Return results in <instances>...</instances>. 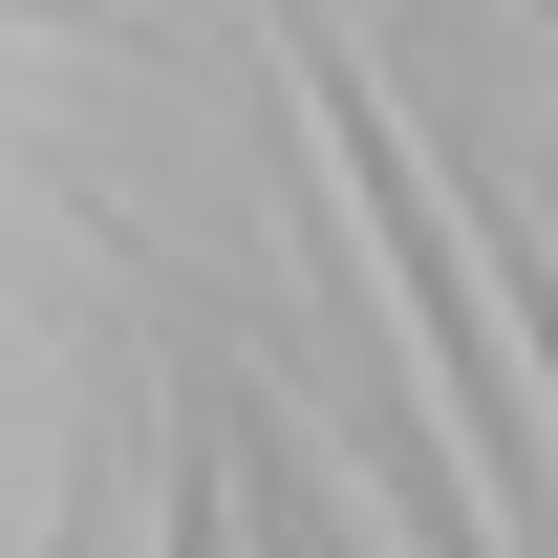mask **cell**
<instances>
[{
  "instance_id": "3957f363",
  "label": "cell",
  "mask_w": 558,
  "mask_h": 558,
  "mask_svg": "<svg viewBox=\"0 0 558 558\" xmlns=\"http://www.w3.org/2000/svg\"><path fill=\"white\" fill-rule=\"evenodd\" d=\"M515 22H537V44H558V0H515Z\"/></svg>"
},
{
  "instance_id": "6da1fadb",
  "label": "cell",
  "mask_w": 558,
  "mask_h": 558,
  "mask_svg": "<svg viewBox=\"0 0 558 558\" xmlns=\"http://www.w3.org/2000/svg\"><path fill=\"white\" fill-rule=\"evenodd\" d=\"M451 215H473V258H494V301H515V365H537V409H558V236L515 215V172H451Z\"/></svg>"
},
{
  "instance_id": "7a4b0ae2",
  "label": "cell",
  "mask_w": 558,
  "mask_h": 558,
  "mask_svg": "<svg viewBox=\"0 0 558 558\" xmlns=\"http://www.w3.org/2000/svg\"><path fill=\"white\" fill-rule=\"evenodd\" d=\"M236 515H258V473H236V429H215V387H194V429H172V515H150V558H236Z\"/></svg>"
}]
</instances>
